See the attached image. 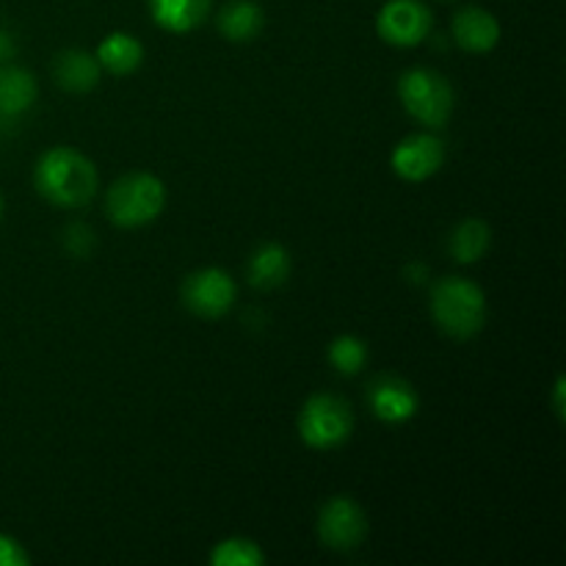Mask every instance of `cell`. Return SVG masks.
Here are the masks:
<instances>
[{
  "label": "cell",
  "instance_id": "cell-19",
  "mask_svg": "<svg viewBox=\"0 0 566 566\" xmlns=\"http://www.w3.org/2000/svg\"><path fill=\"white\" fill-rule=\"evenodd\" d=\"M210 564L216 566H263L265 553L258 542L243 539V536H232L216 545V551L210 553Z\"/></svg>",
  "mask_w": 566,
  "mask_h": 566
},
{
  "label": "cell",
  "instance_id": "cell-17",
  "mask_svg": "<svg viewBox=\"0 0 566 566\" xmlns=\"http://www.w3.org/2000/svg\"><path fill=\"white\" fill-rule=\"evenodd\" d=\"M94 55H97L99 66L108 70L111 75H130V72H136L142 66L144 44L136 36H130V33L116 31L99 42Z\"/></svg>",
  "mask_w": 566,
  "mask_h": 566
},
{
  "label": "cell",
  "instance_id": "cell-9",
  "mask_svg": "<svg viewBox=\"0 0 566 566\" xmlns=\"http://www.w3.org/2000/svg\"><path fill=\"white\" fill-rule=\"evenodd\" d=\"M390 164L401 180L423 182L434 177L446 164V144L434 133H415L392 149Z\"/></svg>",
  "mask_w": 566,
  "mask_h": 566
},
{
  "label": "cell",
  "instance_id": "cell-21",
  "mask_svg": "<svg viewBox=\"0 0 566 566\" xmlns=\"http://www.w3.org/2000/svg\"><path fill=\"white\" fill-rule=\"evenodd\" d=\"M64 243H66V249L75 254V258H86L88 249H92V243H94L92 230H88V227H83V224H72L70 230H66Z\"/></svg>",
  "mask_w": 566,
  "mask_h": 566
},
{
  "label": "cell",
  "instance_id": "cell-12",
  "mask_svg": "<svg viewBox=\"0 0 566 566\" xmlns=\"http://www.w3.org/2000/svg\"><path fill=\"white\" fill-rule=\"evenodd\" d=\"M213 0H147L155 25L169 33H191L210 17Z\"/></svg>",
  "mask_w": 566,
  "mask_h": 566
},
{
  "label": "cell",
  "instance_id": "cell-24",
  "mask_svg": "<svg viewBox=\"0 0 566 566\" xmlns=\"http://www.w3.org/2000/svg\"><path fill=\"white\" fill-rule=\"evenodd\" d=\"M564 379L556 381V415L558 420H564Z\"/></svg>",
  "mask_w": 566,
  "mask_h": 566
},
{
  "label": "cell",
  "instance_id": "cell-6",
  "mask_svg": "<svg viewBox=\"0 0 566 566\" xmlns=\"http://www.w3.org/2000/svg\"><path fill=\"white\" fill-rule=\"evenodd\" d=\"M434 28V14L423 0H387L376 17V31L392 48H415Z\"/></svg>",
  "mask_w": 566,
  "mask_h": 566
},
{
  "label": "cell",
  "instance_id": "cell-3",
  "mask_svg": "<svg viewBox=\"0 0 566 566\" xmlns=\"http://www.w3.org/2000/svg\"><path fill=\"white\" fill-rule=\"evenodd\" d=\"M166 205V186L155 175L133 171L119 177L105 193L108 219L122 230H138L160 216Z\"/></svg>",
  "mask_w": 566,
  "mask_h": 566
},
{
  "label": "cell",
  "instance_id": "cell-8",
  "mask_svg": "<svg viewBox=\"0 0 566 566\" xmlns=\"http://www.w3.org/2000/svg\"><path fill=\"white\" fill-rule=\"evenodd\" d=\"M238 285L224 269H199L182 282V304L199 318H221L232 310Z\"/></svg>",
  "mask_w": 566,
  "mask_h": 566
},
{
  "label": "cell",
  "instance_id": "cell-4",
  "mask_svg": "<svg viewBox=\"0 0 566 566\" xmlns=\"http://www.w3.org/2000/svg\"><path fill=\"white\" fill-rule=\"evenodd\" d=\"M398 97H401L403 111L412 119L426 127H446L453 114V86L442 72L429 70V66H415L407 70L398 81Z\"/></svg>",
  "mask_w": 566,
  "mask_h": 566
},
{
  "label": "cell",
  "instance_id": "cell-7",
  "mask_svg": "<svg viewBox=\"0 0 566 566\" xmlns=\"http://www.w3.org/2000/svg\"><path fill=\"white\" fill-rule=\"evenodd\" d=\"M368 536V517L363 506L346 495L329 497L318 512V539L329 551H357Z\"/></svg>",
  "mask_w": 566,
  "mask_h": 566
},
{
  "label": "cell",
  "instance_id": "cell-20",
  "mask_svg": "<svg viewBox=\"0 0 566 566\" xmlns=\"http://www.w3.org/2000/svg\"><path fill=\"white\" fill-rule=\"evenodd\" d=\"M329 363L335 365L337 374L357 376L365 368V363H368V346L354 335L335 337L329 346Z\"/></svg>",
  "mask_w": 566,
  "mask_h": 566
},
{
  "label": "cell",
  "instance_id": "cell-11",
  "mask_svg": "<svg viewBox=\"0 0 566 566\" xmlns=\"http://www.w3.org/2000/svg\"><path fill=\"white\" fill-rule=\"evenodd\" d=\"M451 33L459 48L468 53H490L501 42V22L481 6H464L453 17Z\"/></svg>",
  "mask_w": 566,
  "mask_h": 566
},
{
  "label": "cell",
  "instance_id": "cell-23",
  "mask_svg": "<svg viewBox=\"0 0 566 566\" xmlns=\"http://www.w3.org/2000/svg\"><path fill=\"white\" fill-rule=\"evenodd\" d=\"M14 53H17L14 36H11V31H6V28L0 25V66H3L9 59H14Z\"/></svg>",
  "mask_w": 566,
  "mask_h": 566
},
{
  "label": "cell",
  "instance_id": "cell-14",
  "mask_svg": "<svg viewBox=\"0 0 566 566\" xmlns=\"http://www.w3.org/2000/svg\"><path fill=\"white\" fill-rule=\"evenodd\" d=\"M247 276L249 285L258 291H274V287L285 285L291 276V254L280 243H263L249 258Z\"/></svg>",
  "mask_w": 566,
  "mask_h": 566
},
{
  "label": "cell",
  "instance_id": "cell-16",
  "mask_svg": "<svg viewBox=\"0 0 566 566\" xmlns=\"http://www.w3.org/2000/svg\"><path fill=\"white\" fill-rule=\"evenodd\" d=\"M263 25V6L254 3V0H230V3L219 11V31L227 42H252V39L260 36Z\"/></svg>",
  "mask_w": 566,
  "mask_h": 566
},
{
  "label": "cell",
  "instance_id": "cell-1",
  "mask_svg": "<svg viewBox=\"0 0 566 566\" xmlns=\"http://www.w3.org/2000/svg\"><path fill=\"white\" fill-rule=\"evenodd\" d=\"M33 186L55 208H83L97 193V169L77 149L55 147L33 166Z\"/></svg>",
  "mask_w": 566,
  "mask_h": 566
},
{
  "label": "cell",
  "instance_id": "cell-10",
  "mask_svg": "<svg viewBox=\"0 0 566 566\" xmlns=\"http://www.w3.org/2000/svg\"><path fill=\"white\" fill-rule=\"evenodd\" d=\"M368 407L381 423L401 426L407 420H412L418 415L420 398L415 392V387L409 385L401 376H376L368 385Z\"/></svg>",
  "mask_w": 566,
  "mask_h": 566
},
{
  "label": "cell",
  "instance_id": "cell-5",
  "mask_svg": "<svg viewBox=\"0 0 566 566\" xmlns=\"http://www.w3.org/2000/svg\"><path fill=\"white\" fill-rule=\"evenodd\" d=\"M354 415L343 398L318 392L298 412V434L315 451H332L352 437Z\"/></svg>",
  "mask_w": 566,
  "mask_h": 566
},
{
  "label": "cell",
  "instance_id": "cell-18",
  "mask_svg": "<svg viewBox=\"0 0 566 566\" xmlns=\"http://www.w3.org/2000/svg\"><path fill=\"white\" fill-rule=\"evenodd\" d=\"M492 243V232L486 227V221L481 219H468L451 232V241H448V252L457 263L470 265L475 260H481L486 254Z\"/></svg>",
  "mask_w": 566,
  "mask_h": 566
},
{
  "label": "cell",
  "instance_id": "cell-25",
  "mask_svg": "<svg viewBox=\"0 0 566 566\" xmlns=\"http://www.w3.org/2000/svg\"><path fill=\"white\" fill-rule=\"evenodd\" d=\"M0 216H3V197H0Z\"/></svg>",
  "mask_w": 566,
  "mask_h": 566
},
{
  "label": "cell",
  "instance_id": "cell-13",
  "mask_svg": "<svg viewBox=\"0 0 566 566\" xmlns=\"http://www.w3.org/2000/svg\"><path fill=\"white\" fill-rule=\"evenodd\" d=\"M99 72H103V66H99L97 55L86 53V50L72 48L53 59V77L66 92H92L99 83Z\"/></svg>",
  "mask_w": 566,
  "mask_h": 566
},
{
  "label": "cell",
  "instance_id": "cell-22",
  "mask_svg": "<svg viewBox=\"0 0 566 566\" xmlns=\"http://www.w3.org/2000/svg\"><path fill=\"white\" fill-rule=\"evenodd\" d=\"M0 566H28V553L11 536L0 534Z\"/></svg>",
  "mask_w": 566,
  "mask_h": 566
},
{
  "label": "cell",
  "instance_id": "cell-2",
  "mask_svg": "<svg viewBox=\"0 0 566 566\" xmlns=\"http://www.w3.org/2000/svg\"><path fill=\"white\" fill-rule=\"evenodd\" d=\"M431 315L448 337L470 340L484 329L486 296L468 276H446L431 287Z\"/></svg>",
  "mask_w": 566,
  "mask_h": 566
},
{
  "label": "cell",
  "instance_id": "cell-15",
  "mask_svg": "<svg viewBox=\"0 0 566 566\" xmlns=\"http://www.w3.org/2000/svg\"><path fill=\"white\" fill-rule=\"evenodd\" d=\"M36 77L22 66H0V116L17 119L36 103Z\"/></svg>",
  "mask_w": 566,
  "mask_h": 566
}]
</instances>
